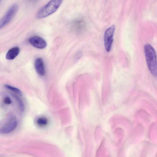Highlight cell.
<instances>
[{
	"label": "cell",
	"mask_w": 157,
	"mask_h": 157,
	"mask_svg": "<svg viewBox=\"0 0 157 157\" xmlns=\"http://www.w3.org/2000/svg\"><path fill=\"white\" fill-rule=\"evenodd\" d=\"M144 51L148 68L154 76L157 75L156 56L155 51L150 44H146L144 46Z\"/></svg>",
	"instance_id": "1"
},
{
	"label": "cell",
	"mask_w": 157,
	"mask_h": 157,
	"mask_svg": "<svg viewBox=\"0 0 157 157\" xmlns=\"http://www.w3.org/2000/svg\"><path fill=\"white\" fill-rule=\"evenodd\" d=\"M63 2L61 0H52L41 7L37 12L36 17L41 19L46 17L55 12Z\"/></svg>",
	"instance_id": "2"
},
{
	"label": "cell",
	"mask_w": 157,
	"mask_h": 157,
	"mask_svg": "<svg viewBox=\"0 0 157 157\" xmlns=\"http://www.w3.org/2000/svg\"><path fill=\"white\" fill-rule=\"evenodd\" d=\"M18 6L14 4L7 10L6 14L0 20V30L8 24L16 13Z\"/></svg>",
	"instance_id": "3"
},
{
	"label": "cell",
	"mask_w": 157,
	"mask_h": 157,
	"mask_svg": "<svg viewBox=\"0 0 157 157\" xmlns=\"http://www.w3.org/2000/svg\"><path fill=\"white\" fill-rule=\"evenodd\" d=\"M115 29V25H112L106 29L104 33V44L105 49L108 52L110 51L112 48Z\"/></svg>",
	"instance_id": "4"
},
{
	"label": "cell",
	"mask_w": 157,
	"mask_h": 157,
	"mask_svg": "<svg viewBox=\"0 0 157 157\" xmlns=\"http://www.w3.org/2000/svg\"><path fill=\"white\" fill-rule=\"evenodd\" d=\"M17 125V119L13 117L0 128V133L3 134L9 133L16 128Z\"/></svg>",
	"instance_id": "5"
},
{
	"label": "cell",
	"mask_w": 157,
	"mask_h": 157,
	"mask_svg": "<svg viewBox=\"0 0 157 157\" xmlns=\"http://www.w3.org/2000/svg\"><path fill=\"white\" fill-rule=\"evenodd\" d=\"M29 42L33 46L38 49H43L47 46L45 40L42 37L34 36L29 39Z\"/></svg>",
	"instance_id": "6"
},
{
	"label": "cell",
	"mask_w": 157,
	"mask_h": 157,
	"mask_svg": "<svg viewBox=\"0 0 157 157\" xmlns=\"http://www.w3.org/2000/svg\"><path fill=\"white\" fill-rule=\"evenodd\" d=\"M35 67L36 71L40 75L43 76L45 74V69L44 62L41 58H38L35 61Z\"/></svg>",
	"instance_id": "7"
},
{
	"label": "cell",
	"mask_w": 157,
	"mask_h": 157,
	"mask_svg": "<svg viewBox=\"0 0 157 157\" xmlns=\"http://www.w3.org/2000/svg\"><path fill=\"white\" fill-rule=\"evenodd\" d=\"M20 52L19 48L17 47H13L9 50L6 55V58L8 60L14 59Z\"/></svg>",
	"instance_id": "8"
},
{
	"label": "cell",
	"mask_w": 157,
	"mask_h": 157,
	"mask_svg": "<svg viewBox=\"0 0 157 157\" xmlns=\"http://www.w3.org/2000/svg\"><path fill=\"white\" fill-rule=\"evenodd\" d=\"M36 123L39 126L44 127L48 124V120L46 117H42L37 119Z\"/></svg>",
	"instance_id": "9"
},
{
	"label": "cell",
	"mask_w": 157,
	"mask_h": 157,
	"mask_svg": "<svg viewBox=\"0 0 157 157\" xmlns=\"http://www.w3.org/2000/svg\"><path fill=\"white\" fill-rule=\"evenodd\" d=\"M74 27L77 31H80L84 28L85 25L84 22L82 20L76 21L74 24Z\"/></svg>",
	"instance_id": "10"
},
{
	"label": "cell",
	"mask_w": 157,
	"mask_h": 157,
	"mask_svg": "<svg viewBox=\"0 0 157 157\" xmlns=\"http://www.w3.org/2000/svg\"><path fill=\"white\" fill-rule=\"evenodd\" d=\"M4 86L5 88L17 94L19 96L22 95V93L21 91L18 88L13 87L9 84H5Z\"/></svg>",
	"instance_id": "11"
},
{
	"label": "cell",
	"mask_w": 157,
	"mask_h": 157,
	"mask_svg": "<svg viewBox=\"0 0 157 157\" xmlns=\"http://www.w3.org/2000/svg\"><path fill=\"white\" fill-rule=\"evenodd\" d=\"M13 96L17 100L21 111L23 112L24 110V106L23 102L21 100L16 96L13 95Z\"/></svg>",
	"instance_id": "12"
},
{
	"label": "cell",
	"mask_w": 157,
	"mask_h": 157,
	"mask_svg": "<svg viewBox=\"0 0 157 157\" xmlns=\"http://www.w3.org/2000/svg\"><path fill=\"white\" fill-rule=\"evenodd\" d=\"M4 102L6 104H10L12 103V101L10 97H6L4 99Z\"/></svg>",
	"instance_id": "13"
}]
</instances>
